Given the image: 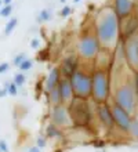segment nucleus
I'll list each match as a JSON object with an SVG mask.
<instances>
[{
    "label": "nucleus",
    "mask_w": 138,
    "mask_h": 152,
    "mask_svg": "<svg viewBox=\"0 0 138 152\" xmlns=\"http://www.w3.org/2000/svg\"><path fill=\"white\" fill-rule=\"evenodd\" d=\"M3 3L6 4V6H10V4H11V0H3Z\"/></svg>",
    "instance_id": "34"
},
{
    "label": "nucleus",
    "mask_w": 138,
    "mask_h": 152,
    "mask_svg": "<svg viewBox=\"0 0 138 152\" xmlns=\"http://www.w3.org/2000/svg\"><path fill=\"white\" fill-rule=\"evenodd\" d=\"M1 4H3V0H0V8H1Z\"/></svg>",
    "instance_id": "35"
},
{
    "label": "nucleus",
    "mask_w": 138,
    "mask_h": 152,
    "mask_svg": "<svg viewBox=\"0 0 138 152\" xmlns=\"http://www.w3.org/2000/svg\"><path fill=\"white\" fill-rule=\"evenodd\" d=\"M98 116L99 120L102 122V124L108 129H112L115 124L113 120V115H112V108H110L108 104L102 102V104L98 105Z\"/></svg>",
    "instance_id": "10"
},
{
    "label": "nucleus",
    "mask_w": 138,
    "mask_h": 152,
    "mask_svg": "<svg viewBox=\"0 0 138 152\" xmlns=\"http://www.w3.org/2000/svg\"><path fill=\"white\" fill-rule=\"evenodd\" d=\"M109 88L110 83L108 72H105L104 69L95 71L93 75V97H94V100L99 104L105 102L109 97Z\"/></svg>",
    "instance_id": "3"
},
{
    "label": "nucleus",
    "mask_w": 138,
    "mask_h": 152,
    "mask_svg": "<svg viewBox=\"0 0 138 152\" xmlns=\"http://www.w3.org/2000/svg\"><path fill=\"white\" fill-rule=\"evenodd\" d=\"M37 147H39L40 149L46 147V140H44L43 137H40V138H37Z\"/></svg>",
    "instance_id": "30"
},
{
    "label": "nucleus",
    "mask_w": 138,
    "mask_h": 152,
    "mask_svg": "<svg viewBox=\"0 0 138 152\" xmlns=\"http://www.w3.org/2000/svg\"><path fill=\"white\" fill-rule=\"evenodd\" d=\"M32 68V61L31 60H25L22 64L20 65V69L21 71H29Z\"/></svg>",
    "instance_id": "24"
},
{
    "label": "nucleus",
    "mask_w": 138,
    "mask_h": 152,
    "mask_svg": "<svg viewBox=\"0 0 138 152\" xmlns=\"http://www.w3.org/2000/svg\"><path fill=\"white\" fill-rule=\"evenodd\" d=\"M75 1H76V3H77V1H80V0H75Z\"/></svg>",
    "instance_id": "37"
},
{
    "label": "nucleus",
    "mask_w": 138,
    "mask_h": 152,
    "mask_svg": "<svg viewBox=\"0 0 138 152\" xmlns=\"http://www.w3.org/2000/svg\"><path fill=\"white\" fill-rule=\"evenodd\" d=\"M50 18H51V12L48 11V10H42L39 17H37V21H39V22H43V21H48Z\"/></svg>",
    "instance_id": "18"
},
{
    "label": "nucleus",
    "mask_w": 138,
    "mask_h": 152,
    "mask_svg": "<svg viewBox=\"0 0 138 152\" xmlns=\"http://www.w3.org/2000/svg\"><path fill=\"white\" fill-rule=\"evenodd\" d=\"M11 11H12V6H11V4H10V6H4V7L0 10V15L7 18V17L11 14Z\"/></svg>",
    "instance_id": "23"
},
{
    "label": "nucleus",
    "mask_w": 138,
    "mask_h": 152,
    "mask_svg": "<svg viewBox=\"0 0 138 152\" xmlns=\"http://www.w3.org/2000/svg\"><path fill=\"white\" fill-rule=\"evenodd\" d=\"M137 31H138V20L135 17H131L127 20V24L123 29V32H124V40L129 39V37L134 36L137 35Z\"/></svg>",
    "instance_id": "15"
},
{
    "label": "nucleus",
    "mask_w": 138,
    "mask_h": 152,
    "mask_svg": "<svg viewBox=\"0 0 138 152\" xmlns=\"http://www.w3.org/2000/svg\"><path fill=\"white\" fill-rule=\"evenodd\" d=\"M61 1H62V3H64V1H66V0H61Z\"/></svg>",
    "instance_id": "36"
},
{
    "label": "nucleus",
    "mask_w": 138,
    "mask_h": 152,
    "mask_svg": "<svg viewBox=\"0 0 138 152\" xmlns=\"http://www.w3.org/2000/svg\"><path fill=\"white\" fill-rule=\"evenodd\" d=\"M7 88L4 87V88H0V98H1V97H4V96H7Z\"/></svg>",
    "instance_id": "32"
},
{
    "label": "nucleus",
    "mask_w": 138,
    "mask_h": 152,
    "mask_svg": "<svg viewBox=\"0 0 138 152\" xmlns=\"http://www.w3.org/2000/svg\"><path fill=\"white\" fill-rule=\"evenodd\" d=\"M69 80H71L72 87H73L75 97L87 98V97L93 96V77L86 75L84 72L76 71Z\"/></svg>",
    "instance_id": "5"
},
{
    "label": "nucleus",
    "mask_w": 138,
    "mask_h": 152,
    "mask_svg": "<svg viewBox=\"0 0 138 152\" xmlns=\"http://www.w3.org/2000/svg\"><path fill=\"white\" fill-rule=\"evenodd\" d=\"M134 88H135V93L138 94V72H135V77H134Z\"/></svg>",
    "instance_id": "31"
},
{
    "label": "nucleus",
    "mask_w": 138,
    "mask_h": 152,
    "mask_svg": "<svg viewBox=\"0 0 138 152\" xmlns=\"http://www.w3.org/2000/svg\"><path fill=\"white\" fill-rule=\"evenodd\" d=\"M58 90H59V94H61V100L64 101H72L75 98V93H73V87H72V83L71 80L68 77H64L61 79L58 84Z\"/></svg>",
    "instance_id": "12"
},
{
    "label": "nucleus",
    "mask_w": 138,
    "mask_h": 152,
    "mask_svg": "<svg viewBox=\"0 0 138 152\" xmlns=\"http://www.w3.org/2000/svg\"><path fill=\"white\" fill-rule=\"evenodd\" d=\"M59 82H61V69L59 68H53L51 72L48 73L47 80H46V88L48 91H53L54 88L58 87Z\"/></svg>",
    "instance_id": "14"
},
{
    "label": "nucleus",
    "mask_w": 138,
    "mask_h": 152,
    "mask_svg": "<svg viewBox=\"0 0 138 152\" xmlns=\"http://www.w3.org/2000/svg\"><path fill=\"white\" fill-rule=\"evenodd\" d=\"M123 53H124L127 64L138 72V35H134L124 40Z\"/></svg>",
    "instance_id": "7"
},
{
    "label": "nucleus",
    "mask_w": 138,
    "mask_h": 152,
    "mask_svg": "<svg viewBox=\"0 0 138 152\" xmlns=\"http://www.w3.org/2000/svg\"><path fill=\"white\" fill-rule=\"evenodd\" d=\"M116 15L119 20H124L130 15L131 10H133V1L131 0H115V7H113Z\"/></svg>",
    "instance_id": "11"
},
{
    "label": "nucleus",
    "mask_w": 138,
    "mask_h": 152,
    "mask_svg": "<svg viewBox=\"0 0 138 152\" xmlns=\"http://www.w3.org/2000/svg\"><path fill=\"white\" fill-rule=\"evenodd\" d=\"M72 11H73V10H72V7L65 6V7L61 10V17H62V18H66L68 15H71V14H72Z\"/></svg>",
    "instance_id": "25"
},
{
    "label": "nucleus",
    "mask_w": 138,
    "mask_h": 152,
    "mask_svg": "<svg viewBox=\"0 0 138 152\" xmlns=\"http://www.w3.org/2000/svg\"><path fill=\"white\" fill-rule=\"evenodd\" d=\"M51 118L54 124H57V126H66V124L72 123L71 116H69V111H68V108L64 104L55 105L54 109H53Z\"/></svg>",
    "instance_id": "9"
},
{
    "label": "nucleus",
    "mask_w": 138,
    "mask_h": 152,
    "mask_svg": "<svg viewBox=\"0 0 138 152\" xmlns=\"http://www.w3.org/2000/svg\"><path fill=\"white\" fill-rule=\"evenodd\" d=\"M17 25H18V20H17V18H11V20L7 22L6 28H4V33H6V35H10V33L15 29Z\"/></svg>",
    "instance_id": "17"
},
{
    "label": "nucleus",
    "mask_w": 138,
    "mask_h": 152,
    "mask_svg": "<svg viewBox=\"0 0 138 152\" xmlns=\"http://www.w3.org/2000/svg\"><path fill=\"white\" fill-rule=\"evenodd\" d=\"M130 134L133 137H135V138H138V120H133L130 127Z\"/></svg>",
    "instance_id": "20"
},
{
    "label": "nucleus",
    "mask_w": 138,
    "mask_h": 152,
    "mask_svg": "<svg viewBox=\"0 0 138 152\" xmlns=\"http://www.w3.org/2000/svg\"><path fill=\"white\" fill-rule=\"evenodd\" d=\"M68 111H69V116H71V120L73 124L83 127V126H87L90 123L91 112L86 98L75 97L68 107Z\"/></svg>",
    "instance_id": "2"
},
{
    "label": "nucleus",
    "mask_w": 138,
    "mask_h": 152,
    "mask_svg": "<svg viewBox=\"0 0 138 152\" xmlns=\"http://www.w3.org/2000/svg\"><path fill=\"white\" fill-rule=\"evenodd\" d=\"M8 68H10V65H8L7 62H1V64H0V73H4Z\"/></svg>",
    "instance_id": "29"
},
{
    "label": "nucleus",
    "mask_w": 138,
    "mask_h": 152,
    "mask_svg": "<svg viewBox=\"0 0 138 152\" xmlns=\"http://www.w3.org/2000/svg\"><path fill=\"white\" fill-rule=\"evenodd\" d=\"M119 17L116 15L115 10L105 8L99 12L98 22H97V37L101 44L105 47L115 46L119 36Z\"/></svg>",
    "instance_id": "1"
},
{
    "label": "nucleus",
    "mask_w": 138,
    "mask_h": 152,
    "mask_svg": "<svg viewBox=\"0 0 138 152\" xmlns=\"http://www.w3.org/2000/svg\"><path fill=\"white\" fill-rule=\"evenodd\" d=\"M8 151V145L6 144V141L0 140V152H7Z\"/></svg>",
    "instance_id": "27"
},
{
    "label": "nucleus",
    "mask_w": 138,
    "mask_h": 152,
    "mask_svg": "<svg viewBox=\"0 0 138 152\" xmlns=\"http://www.w3.org/2000/svg\"><path fill=\"white\" fill-rule=\"evenodd\" d=\"M24 61H25V54H18V56H17L15 58H14V61H12V62H14V65L20 66V65L22 64Z\"/></svg>",
    "instance_id": "26"
},
{
    "label": "nucleus",
    "mask_w": 138,
    "mask_h": 152,
    "mask_svg": "<svg viewBox=\"0 0 138 152\" xmlns=\"http://www.w3.org/2000/svg\"><path fill=\"white\" fill-rule=\"evenodd\" d=\"M29 152H42V151H40L39 147H33V148L29 149Z\"/></svg>",
    "instance_id": "33"
},
{
    "label": "nucleus",
    "mask_w": 138,
    "mask_h": 152,
    "mask_svg": "<svg viewBox=\"0 0 138 152\" xmlns=\"http://www.w3.org/2000/svg\"><path fill=\"white\" fill-rule=\"evenodd\" d=\"M110 108H112V115H113L115 124L120 130H123V132L130 133V127H131V123H133V119L130 118V113L127 112L124 108H122L120 105H118L116 102Z\"/></svg>",
    "instance_id": "8"
},
{
    "label": "nucleus",
    "mask_w": 138,
    "mask_h": 152,
    "mask_svg": "<svg viewBox=\"0 0 138 152\" xmlns=\"http://www.w3.org/2000/svg\"><path fill=\"white\" fill-rule=\"evenodd\" d=\"M135 88L130 83L120 84L115 90V102L131 113L135 108Z\"/></svg>",
    "instance_id": "4"
},
{
    "label": "nucleus",
    "mask_w": 138,
    "mask_h": 152,
    "mask_svg": "<svg viewBox=\"0 0 138 152\" xmlns=\"http://www.w3.org/2000/svg\"><path fill=\"white\" fill-rule=\"evenodd\" d=\"M76 66H77V60H76L75 56H69L66 57L62 62V66H61V72L65 77L71 79L72 75L76 72Z\"/></svg>",
    "instance_id": "13"
},
{
    "label": "nucleus",
    "mask_w": 138,
    "mask_h": 152,
    "mask_svg": "<svg viewBox=\"0 0 138 152\" xmlns=\"http://www.w3.org/2000/svg\"><path fill=\"white\" fill-rule=\"evenodd\" d=\"M6 88L10 96H17V84L15 83H7L6 84Z\"/></svg>",
    "instance_id": "22"
},
{
    "label": "nucleus",
    "mask_w": 138,
    "mask_h": 152,
    "mask_svg": "<svg viewBox=\"0 0 138 152\" xmlns=\"http://www.w3.org/2000/svg\"><path fill=\"white\" fill-rule=\"evenodd\" d=\"M25 76L22 75V73H17L15 76H14V83L17 84V86H22V84L25 83Z\"/></svg>",
    "instance_id": "21"
},
{
    "label": "nucleus",
    "mask_w": 138,
    "mask_h": 152,
    "mask_svg": "<svg viewBox=\"0 0 138 152\" xmlns=\"http://www.w3.org/2000/svg\"><path fill=\"white\" fill-rule=\"evenodd\" d=\"M99 47H101V42L97 36L94 35H86L79 40V44H77V51L83 58H94L99 51Z\"/></svg>",
    "instance_id": "6"
},
{
    "label": "nucleus",
    "mask_w": 138,
    "mask_h": 152,
    "mask_svg": "<svg viewBox=\"0 0 138 152\" xmlns=\"http://www.w3.org/2000/svg\"><path fill=\"white\" fill-rule=\"evenodd\" d=\"M50 101L54 104V107H55V105L62 104V100H61V94H59L58 87L54 88L53 91H50Z\"/></svg>",
    "instance_id": "16"
},
{
    "label": "nucleus",
    "mask_w": 138,
    "mask_h": 152,
    "mask_svg": "<svg viewBox=\"0 0 138 152\" xmlns=\"http://www.w3.org/2000/svg\"><path fill=\"white\" fill-rule=\"evenodd\" d=\"M61 133H59V130L57 127H55L54 124H48L47 126V136L48 137H57L59 136Z\"/></svg>",
    "instance_id": "19"
},
{
    "label": "nucleus",
    "mask_w": 138,
    "mask_h": 152,
    "mask_svg": "<svg viewBox=\"0 0 138 152\" xmlns=\"http://www.w3.org/2000/svg\"><path fill=\"white\" fill-rule=\"evenodd\" d=\"M39 44H40V40L37 39V37L32 39V42H31V47L32 48H39Z\"/></svg>",
    "instance_id": "28"
}]
</instances>
